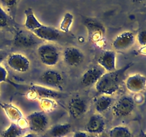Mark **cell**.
<instances>
[{
    "label": "cell",
    "mask_w": 146,
    "mask_h": 137,
    "mask_svg": "<svg viewBox=\"0 0 146 137\" xmlns=\"http://www.w3.org/2000/svg\"><path fill=\"white\" fill-rule=\"evenodd\" d=\"M98 64L105 70L106 72L116 70V54L115 51L106 50L104 51L98 58Z\"/></svg>",
    "instance_id": "2e32d148"
},
{
    "label": "cell",
    "mask_w": 146,
    "mask_h": 137,
    "mask_svg": "<svg viewBox=\"0 0 146 137\" xmlns=\"http://www.w3.org/2000/svg\"><path fill=\"white\" fill-rule=\"evenodd\" d=\"M9 23V16L6 10L0 5V29L6 28Z\"/></svg>",
    "instance_id": "d4e9b609"
},
{
    "label": "cell",
    "mask_w": 146,
    "mask_h": 137,
    "mask_svg": "<svg viewBox=\"0 0 146 137\" xmlns=\"http://www.w3.org/2000/svg\"><path fill=\"white\" fill-rule=\"evenodd\" d=\"M0 106L4 109L8 118L12 121V122L17 123L20 118L23 117L22 113L19 110V108L12 104L4 103V104H0Z\"/></svg>",
    "instance_id": "ffe728a7"
},
{
    "label": "cell",
    "mask_w": 146,
    "mask_h": 137,
    "mask_svg": "<svg viewBox=\"0 0 146 137\" xmlns=\"http://www.w3.org/2000/svg\"><path fill=\"white\" fill-rule=\"evenodd\" d=\"M68 109L70 115L74 118L82 117L88 109V105L86 100L81 97H75L70 100L68 104Z\"/></svg>",
    "instance_id": "9a60e30c"
},
{
    "label": "cell",
    "mask_w": 146,
    "mask_h": 137,
    "mask_svg": "<svg viewBox=\"0 0 146 137\" xmlns=\"http://www.w3.org/2000/svg\"><path fill=\"white\" fill-rule=\"evenodd\" d=\"M8 76V72L4 67L0 64V83L4 82Z\"/></svg>",
    "instance_id": "f1b7e54d"
},
{
    "label": "cell",
    "mask_w": 146,
    "mask_h": 137,
    "mask_svg": "<svg viewBox=\"0 0 146 137\" xmlns=\"http://www.w3.org/2000/svg\"><path fill=\"white\" fill-rule=\"evenodd\" d=\"M88 133H86V131H76V132L74 133V137H87L88 136Z\"/></svg>",
    "instance_id": "4dcf8cb0"
},
{
    "label": "cell",
    "mask_w": 146,
    "mask_h": 137,
    "mask_svg": "<svg viewBox=\"0 0 146 137\" xmlns=\"http://www.w3.org/2000/svg\"><path fill=\"white\" fill-rule=\"evenodd\" d=\"M37 55L44 65L49 67H55L61 59V51L51 42L40 44L37 49Z\"/></svg>",
    "instance_id": "7a4b0ae2"
},
{
    "label": "cell",
    "mask_w": 146,
    "mask_h": 137,
    "mask_svg": "<svg viewBox=\"0 0 146 137\" xmlns=\"http://www.w3.org/2000/svg\"><path fill=\"white\" fill-rule=\"evenodd\" d=\"M133 65L128 63L122 68L113 71L106 72L95 85L96 89L99 94L112 96L118 91L125 76L126 71Z\"/></svg>",
    "instance_id": "6da1fadb"
},
{
    "label": "cell",
    "mask_w": 146,
    "mask_h": 137,
    "mask_svg": "<svg viewBox=\"0 0 146 137\" xmlns=\"http://www.w3.org/2000/svg\"><path fill=\"white\" fill-rule=\"evenodd\" d=\"M39 40L31 31L21 30L16 34L14 39V44L15 47L20 48H30L38 44Z\"/></svg>",
    "instance_id": "8fae6325"
},
{
    "label": "cell",
    "mask_w": 146,
    "mask_h": 137,
    "mask_svg": "<svg viewBox=\"0 0 146 137\" xmlns=\"http://www.w3.org/2000/svg\"><path fill=\"white\" fill-rule=\"evenodd\" d=\"M136 37L131 31H123L118 34L112 43L114 50L118 51H125L130 49L135 44Z\"/></svg>",
    "instance_id": "ba28073f"
},
{
    "label": "cell",
    "mask_w": 146,
    "mask_h": 137,
    "mask_svg": "<svg viewBox=\"0 0 146 137\" xmlns=\"http://www.w3.org/2000/svg\"><path fill=\"white\" fill-rule=\"evenodd\" d=\"M9 67L19 73H25L30 69L31 63L26 56L19 53L9 54L7 58Z\"/></svg>",
    "instance_id": "8992f818"
},
{
    "label": "cell",
    "mask_w": 146,
    "mask_h": 137,
    "mask_svg": "<svg viewBox=\"0 0 146 137\" xmlns=\"http://www.w3.org/2000/svg\"><path fill=\"white\" fill-rule=\"evenodd\" d=\"M136 41L142 47H146V30H143L138 33Z\"/></svg>",
    "instance_id": "83f0119b"
},
{
    "label": "cell",
    "mask_w": 146,
    "mask_h": 137,
    "mask_svg": "<svg viewBox=\"0 0 146 137\" xmlns=\"http://www.w3.org/2000/svg\"><path fill=\"white\" fill-rule=\"evenodd\" d=\"M18 0H0L1 6L4 9L11 10L14 9L17 4Z\"/></svg>",
    "instance_id": "484cf974"
},
{
    "label": "cell",
    "mask_w": 146,
    "mask_h": 137,
    "mask_svg": "<svg viewBox=\"0 0 146 137\" xmlns=\"http://www.w3.org/2000/svg\"><path fill=\"white\" fill-rule=\"evenodd\" d=\"M87 137H97L96 136V134H88V136Z\"/></svg>",
    "instance_id": "836d02e7"
},
{
    "label": "cell",
    "mask_w": 146,
    "mask_h": 137,
    "mask_svg": "<svg viewBox=\"0 0 146 137\" xmlns=\"http://www.w3.org/2000/svg\"><path fill=\"white\" fill-rule=\"evenodd\" d=\"M32 33L40 40L46 41L47 42L57 41L61 36L59 30L46 25H42L38 29L33 31Z\"/></svg>",
    "instance_id": "4fadbf2b"
},
{
    "label": "cell",
    "mask_w": 146,
    "mask_h": 137,
    "mask_svg": "<svg viewBox=\"0 0 146 137\" xmlns=\"http://www.w3.org/2000/svg\"><path fill=\"white\" fill-rule=\"evenodd\" d=\"M71 124H58L51 127L48 134L51 137H64L71 131Z\"/></svg>",
    "instance_id": "44dd1931"
},
{
    "label": "cell",
    "mask_w": 146,
    "mask_h": 137,
    "mask_svg": "<svg viewBox=\"0 0 146 137\" xmlns=\"http://www.w3.org/2000/svg\"><path fill=\"white\" fill-rule=\"evenodd\" d=\"M8 53L6 51H3V50H0V64L3 62L5 59H7V57L9 56Z\"/></svg>",
    "instance_id": "f546056e"
},
{
    "label": "cell",
    "mask_w": 146,
    "mask_h": 137,
    "mask_svg": "<svg viewBox=\"0 0 146 137\" xmlns=\"http://www.w3.org/2000/svg\"><path fill=\"white\" fill-rule=\"evenodd\" d=\"M27 121L31 132L38 134L46 129L48 125V118L44 111H34L27 116Z\"/></svg>",
    "instance_id": "277c9868"
},
{
    "label": "cell",
    "mask_w": 146,
    "mask_h": 137,
    "mask_svg": "<svg viewBox=\"0 0 146 137\" xmlns=\"http://www.w3.org/2000/svg\"><path fill=\"white\" fill-rule=\"evenodd\" d=\"M125 84L130 92L139 94L146 88V77L141 74H133L125 79Z\"/></svg>",
    "instance_id": "7c38bea8"
},
{
    "label": "cell",
    "mask_w": 146,
    "mask_h": 137,
    "mask_svg": "<svg viewBox=\"0 0 146 137\" xmlns=\"http://www.w3.org/2000/svg\"><path fill=\"white\" fill-rule=\"evenodd\" d=\"M39 81L42 86L51 89L61 88L64 84V77L62 74L56 70L48 69L41 74Z\"/></svg>",
    "instance_id": "5b68a950"
},
{
    "label": "cell",
    "mask_w": 146,
    "mask_h": 137,
    "mask_svg": "<svg viewBox=\"0 0 146 137\" xmlns=\"http://www.w3.org/2000/svg\"><path fill=\"white\" fill-rule=\"evenodd\" d=\"M141 137H146V133H142L141 134Z\"/></svg>",
    "instance_id": "e575fe53"
},
{
    "label": "cell",
    "mask_w": 146,
    "mask_h": 137,
    "mask_svg": "<svg viewBox=\"0 0 146 137\" xmlns=\"http://www.w3.org/2000/svg\"><path fill=\"white\" fill-rule=\"evenodd\" d=\"M40 106L44 111H51L54 107V101L49 98H44L41 101Z\"/></svg>",
    "instance_id": "4316f807"
},
{
    "label": "cell",
    "mask_w": 146,
    "mask_h": 137,
    "mask_svg": "<svg viewBox=\"0 0 146 137\" xmlns=\"http://www.w3.org/2000/svg\"><path fill=\"white\" fill-rule=\"evenodd\" d=\"M89 39L95 44H98L104 40L106 29L101 23L94 19H87L85 21Z\"/></svg>",
    "instance_id": "52a82bcc"
},
{
    "label": "cell",
    "mask_w": 146,
    "mask_h": 137,
    "mask_svg": "<svg viewBox=\"0 0 146 137\" xmlns=\"http://www.w3.org/2000/svg\"><path fill=\"white\" fill-rule=\"evenodd\" d=\"M63 59L66 65L78 67L85 59V55L80 49L75 47H67L63 52Z\"/></svg>",
    "instance_id": "30bf717a"
},
{
    "label": "cell",
    "mask_w": 146,
    "mask_h": 137,
    "mask_svg": "<svg viewBox=\"0 0 146 137\" xmlns=\"http://www.w3.org/2000/svg\"><path fill=\"white\" fill-rule=\"evenodd\" d=\"M25 21H24V27L28 31L32 32L33 31L36 29H38V28L43 25L36 17L35 14H34V11L31 8H29L25 10Z\"/></svg>",
    "instance_id": "d6986e66"
},
{
    "label": "cell",
    "mask_w": 146,
    "mask_h": 137,
    "mask_svg": "<svg viewBox=\"0 0 146 137\" xmlns=\"http://www.w3.org/2000/svg\"><path fill=\"white\" fill-rule=\"evenodd\" d=\"M109 137H133V136L128 127L118 126L110 130Z\"/></svg>",
    "instance_id": "603a6c76"
},
{
    "label": "cell",
    "mask_w": 146,
    "mask_h": 137,
    "mask_svg": "<svg viewBox=\"0 0 146 137\" xmlns=\"http://www.w3.org/2000/svg\"><path fill=\"white\" fill-rule=\"evenodd\" d=\"M30 91L31 93L36 94V96H38L42 98H61L62 96V94L58 91L42 85H33L30 88Z\"/></svg>",
    "instance_id": "e0dca14e"
},
{
    "label": "cell",
    "mask_w": 146,
    "mask_h": 137,
    "mask_svg": "<svg viewBox=\"0 0 146 137\" xmlns=\"http://www.w3.org/2000/svg\"><path fill=\"white\" fill-rule=\"evenodd\" d=\"M74 17L71 13L66 12L64 16L62 21L59 27V31H62L64 33L68 32L71 29V25L74 22Z\"/></svg>",
    "instance_id": "cb8c5ba5"
},
{
    "label": "cell",
    "mask_w": 146,
    "mask_h": 137,
    "mask_svg": "<svg viewBox=\"0 0 146 137\" xmlns=\"http://www.w3.org/2000/svg\"><path fill=\"white\" fill-rule=\"evenodd\" d=\"M135 107V103L133 97L128 95H124L113 105V114L118 118L128 116L134 111Z\"/></svg>",
    "instance_id": "3957f363"
},
{
    "label": "cell",
    "mask_w": 146,
    "mask_h": 137,
    "mask_svg": "<svg viewBox=\"0 0 146 137\" xmlns=\"http://www.w3.org/2000/svg\"><path fill=\"white\" fill-rule=\"evenodd\" d=\"M23 129L16 123L11 122L1 134V137H21Z\"/></svg>",
    "instance_id": "7402d4cb"
},
{
    "label": "cell",
    "mask_w": 146,
    "mask_h": 137,
    "mask_svg": "<svg viewBox=\"0 0 146 137\" xmlns=\"http://www.w3.org/2000/svg\"><path fill=\"white\" fill-rule=\"evenodd\" d=\"M114 103L115 100L111 97V96L101 94L96 101L95 109L98 114H104L112 108Z\"/></svg>",
    "instance_id": "ac0fdd59"
},
{
    "label": "cell",
    "mask_w": 146,
    "mask_h": 137,
    "mask_svg": "<svg viewBox=\"0 0 146 137\" xmlns=\"http://www.w3.org/2000/svg\"><path fill=\"white\" fill-rule=\"evenodd\" d=\"M135 3H144L146 2V0H133Z\"/></svg>",
    "instance_id": "d6a6232c"
},
{
    "label": "cell",
    "mask_w": 146,
    "mask_h": 137,
    "mask_svg": "<svg viewBox=\"0 0 146 137\" xmlns=\"http://www.w3.org/2000/svg\"><path fill=\"white\" fill-rule=\"evenodd\" d=\"M105 118L101 114H93L88 119L86 126V132L90 134H98L104 132L106 129Z\"/></svg>",
    "instance_id": "5bb4252c"
},
{
    "label": "cell",
    "mask_w": 146,
    "mask_h": 137,
    "mask_svg": "<svg viewBox=\"0 0 146 137\" xmlns=\"http://www.w3.org/2000/svg\"><path fill=\"white\" fill-rule=\"evenodd\" d=\"M21 137H36V134H35V133H29V134H26V135L23 136Z\"/></svg>",
    "instance_id": "1f68e13d"
},
{
    "label": "cell",
    "mask_w": 146,
    "mask_h": 137,
    "mask_svg": "<svg viewBox=\"0 0 146 137\" xmlns=\"http://www.w3.org/2000/svg\"><path fill=\"white\" fill-rule=\"evenodd\" d=\"M105 73V70L98 64L91 67L83 74L81 78V85L84 87H91L95 86Z\"/></svg>",
    "instance_id": "9c48e42d"
}]
</instances>
